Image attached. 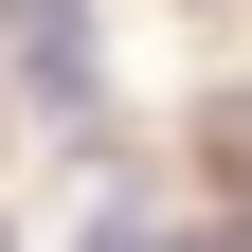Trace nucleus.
Instances as JSON below:
<instances>
[{
  "mask_svg": "<svg viewBox=\"0 0 252 252\" xmlns=\"http://www.w3.org/2000/svg\"><path fill=\"white\" fill-rule=\"evenodd\" d=\"M180 180H198V198H252V72H216L198 108H180Z\"/></svg>",
  "mask_w": 252,
  "mask_h": 252,
  "instance_id": "f257e3e1",
  "label": "nucleus"
},
{
  "mask_svg": "<svg viewBox=\"0 0 252 252\" xmlns=\"http://www.w3.org/2000/svg\"><path fill=\"white\" fill-rule=\"evenodd\" d=\"M198 18H234V0H198Z\"/></svg>",
  "mask_w": 252,
  "mask_h": 252,
  "instance_id": "f03ea898",
  "label": "nucleus"
},
{
  "mask_svg": "<svg viewBox=\"0 0 252 252\" xmlns=\"http://www.w3.org/2000/svg\"><path fill=\"white\" fill-rule=\"evenodd\" d=\"M0 18H18V0H0Z\"/></svg>",
  "mask_w": 252,
  "mask_h": 252,
  "instance_id": "7ed1b4c3",
  "label": "nucleus"
}]
</instances>
